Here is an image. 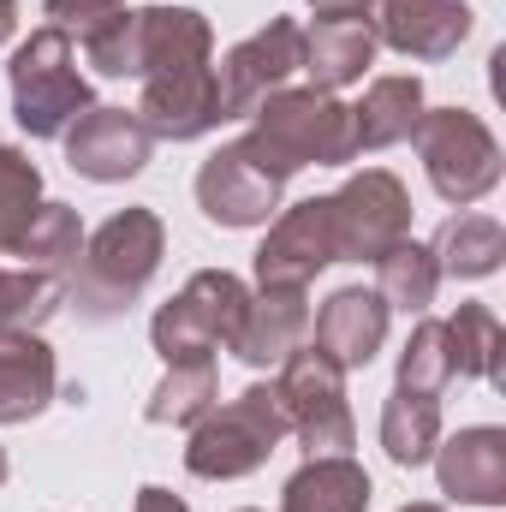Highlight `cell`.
Masks as SVG:
<instances>
[{"label": "cell", "instance_id": "33", "mask_svg": "<svg viewBox=\"0 0 506 512\" xmlns=\"http://www.w3.org/2000/svg\"><path fill=\"white\" fill-rule=\"evenodd\" d=\"M310 6H316V18H322V24H334V18H364V6H370V0H310Z\"/></svg>", "mask_w": 506, "mask_h": 512}, {"label": "cell", "instance_id": "1", "mask_svg": "<svg viewBox=\"0 0 506 512\" xmlns=\"http://www.w3.org/2000/svg\"><path fill=\"white\" fill-rule=\"evenodd\" d=\"M239 149L262 161L274 179H292L298 167H346L358 161L352 108H340L328 90H274L251 114Z\"/></svg>", "mask_w": 506, "mask_h": 512}, {"label": "cell", "instance_id": "9", "mask_svg": "<svg viewBox=\"0 0 506 512\" xmlns=\"http://www.w3.org/2000/svg\"><path fill=\"white\" fill-rule=\"evenodd\" d=\"M292 72H304V30H298L292 18H268L251 42H239V48L215 66L221 120H251L274 90H286Z\"/></svg>", "mask_w": 506, "mask_h": 512}, {"label": "cell", "instance_id": "35", "mask_svg": "<svg viewBox=\"0 0 506 512\" xmlns=\"http://www.w3.org/2000/svg\"><path fill=\"white\" fill-rule=\"evenodd\" d=\"M18 30V0H0V42Z\"/></svg>", "mask_w": 506, "mask_h": 512}, {"label": "cell", "instance_id": "11", "mask_svg": "<svg viewBox=\"0 0 506 512\" xmlns=\"http://www.w3.org/2000/svg\"><path fill=\"white\" fill-rule=\"evenodd\" d=\"M149 137L161 143H191L203 131L221 126V96H215V66L191 60V66H161L143 72V102L131 108Z\"/></svg>", "mask_w": 506, "mask_h": 512}, {"label": "cell", "instance_id": "23", "mask_svg": "<svg viewBox=\"0 0 506 512\" xmlns=\"http://www.w3.org/2000/svg\"><path fill=\"white\" fill-rule=\"evenodd\" d=\"M435 268L441 274H453V280H483V274H495L506 256V233L495 215H453L441 233H435Z\"/></svg>", "mask_w": 506, "mask_h": 512}, {"label": "cell", "instance_id": "29", "mask_svg": "<svg viewBox=\"0 0 506 512\" xmlns=\"http://www.w3.org/2000/svg\"><path fill=\"white\" fill-rule=\"evenodd\" d=\"M203 411H215V358L203 364H167V382L149 399V423H197Z\"/></svg>", "mask_w": 506, "mask_h": 512}, {"label": "cell", "instance_id": "6", "mask_svg": "<svg viewBox=\"0 0 506 512\" xmlns=\"http://www.w3.org/2000/svg\"><path fill=\"white\" fill-rule=\"evenodd\" d=\"M411 143H417V155L429 167L435 197L453 203V209H465V203H477V197H489L501 185V143H495V131L483 126L477 114H465V108L423 114L411 126Z\"/></svg>", "mask_w": 506, "mask_h": 512}, {"label": "cell", "instance_id": "22", "mask_svg": "<svg viewBox=\"0 0 506 512\" xmlns=\"http://www.w3.org/2000/svg\"><path fill=\"white\" fill-rule=\"evenodd\" d=\"M381 447H387L393 465H429L435 447H441V399L393 387L387 405H381Z\"/></svg>", "mask_w": 506, "mask_h": 512}, {"label": "cell", "instance_id": "21", "mask_svg": "<svg viewBox=\"0 0 506 512\" xmlns=\"http://www.w3.org/2000/svg\"><path fill=\"white\" fill-rule=\"evenodd\" d=\"M417 120H423V78H417V72L376 78V84L364 90V102L352 108V143H358V155H364V149H387V143L411 137Z\"/></svg>", "mask_w": 506, "mask_h": 512}, {"label": "cell", "instance_id": "12", "mask_svg": "<svg viewBox=\"0 0 506 512\" xmlns=\"http://www.w3.org/2000/svg\"><path fill=\"white\" fill-rule=\"evenodd\" d=\"M280 185L286 179H274L262 161H251L239 143H227V149H215L209 161H203V173H197V203H203V215L215 221V227H262L274 209H280Z\"/></svg>", "mask_w": 506, "mask_h": 512}, {"label": "cell", "instance_id": "36", "mask_svg": "<svg viewBox=\"0 0 506 512\" xmlns=\"http://www.w3.org/2000/svg\"><path fill=\"white\" fill-rule=\"evenodd\" d=\"M399 512H441L435 501H417V507H399Z\"/></svg>", "mask_w": 506, "mask_h": 512}, {"label": "cell", "instance_id": "8", "mask_svg": "<svg viewBox=\"0 0 506 512\" xmlns=\"http://www.w3.org/2000/svg\"><path fill=\"white\" fill-rule=\"evenodd\" d=\"M328 215H334V251H340V262H376L381 251H393L411 233V197H405V185L387 167L352 173L328 197Z\"/></svg>", "mask_w": 506, "mask_h": 512}, {"label": "cell", "instance_id": "26", "mask_svg": "<svg viewBox=\"0 0 506 512\" xmlns=\"http://www.w3.org/2000/svg\"><path fill=\"white\" fill-rule=\"evenodd\" d=\"M78 251H84V221H78V209H66V203H42V209L30 215V227L18 233V245H12V256H24V268L60 274V280H66V268L78 262Z\"/></svg>", "mask_w": 506, "mask_h": 512}, {"label": "cell", "instance_id": "3", "mask_svg": "<svg viewBox=\"0 0 506 512\" xmlns=\"http://www.w3.org/2000/svg\"><path fill=\"white\" fill-rule=\"evenodd\" d=\"M12 78V120L30 137H66L78 114L96 108L84 72H78V48L60 24H42L6 66Z\"/></svg>", "mask_w": 506, "mask_h": 512}, {"label": "cell", "instance_id": "10", "mask_svg": "<svg viewBox=\"0 0 506 512\" xmlns=\"http://www.w3.org/2000/svg\"><path fill=\"white\" fill-rule=\"evenodd\" d=\"M328 262H340V251H334V215H328V197H310V203H292L274 221V233L262 239L256 286L262 292H304Z\"/></svg>", "mask_w": 506, "mask_h": 512}, {"label": "cell", "instance_id": "14", "mask_svg": "<svg viewBox=\"0 0 506 512\" xmlns=\"http://www.w3.org/2000/svg\"><path fill=\"white\" fill-rule=\"evenodd\" d=\"M364 24L376 30V42L411 60H447L471 36V6L465 0H370Z\"/></svg>", "mask_w": 506, "mask_h": 512}, {"label": "cell", "instance_id": "2", "mask_svg": "<svg viewBox=\"0 0 506 512\" xmlns=\"http://www.w3.org/2000/svg\"><path fill=\"white\" fill-rule=\"evenodd\" d=\"M167 251V227L155 209H120L114 221L96 227V239L84 245V262H72V298L90 322H114L143 298V286L155 280Z\"/></svg>", "mask_w": 506, "mask_h": 512}, {"label": "cell", "instance_id": "13", "mask_svg": "<svg viewBox=\"0 0 506 512\" xmlns=\"http://www.w3.org/2000/svg\"><path fill=\"white\" fill-rule=\"evenodd\" d=\"M149 149H155V137L126 108H90V114H78L66 126V161H72V173H84L96 185H120L131 173H143Z\"/></svg>", "mask_w": 506, "mask_h": 512}, {"label": "cell", "instance_id": "15", "mask_svg": "<svg viewBox=\"0 0 506 512\" xmlns=\"http://www.w3.org/2000/svg\"><path fill=\"white\" fill-rule=\"evenodd\" d=\"M310 346L328 358V364H340L346 376L352 370H370V358L381 352V340H387V304H381L376 292H364V286H340L322 310H316V322H310Z\"/></svg>", "mask_w": 506, "mask_h": 512}, {"label": "cell", "instance_id": "37", "mask_svg": "<svg viewBox=\"0 0 506 512\" xmlns=\"http://www.w3.org/2000/svg\"><path fill=\"white\" fill-rule=\"evenodd\" d=\"M6 471H12V465H6V447H0V483H6Z\"/></svg>", "mask_w": 506, "mask_h": 512}, {"label": "cell", "instance_id": "27", "mask_svg": "<svg viewBox=\"0 0 506 512\" xmlns=\"http://www.w3.org/2000/svg\"><path fill=\"white\" fill-rule=\"evenodd\" d=\"M60 274L42 268H0V334H36L60 310Z\"/></svg>", "mask_w": 506, "mask_h": 512}, {"label": "cell", "instance_id": "5", "mask_svg": "<svg viewBox=\"0 0 506 512\" xmlns=\"http://www.w3.org/2000/svg\"><path fill=\"white\" fill-rule=\"evenodd\" d=\"M245 310H251V286L227 268H203V274L185 280V292L173 304L155 310L149 340L167 364H203L221 346L233 352V340L245 328Z\"/></svg>", "mask_w": 506, "mask_h": 512}, {"label": "cell", "instance_id": "16", "mask_svg": "<svg viewBox=\"0 0 506 512\" xmlns=\"http://www.w3.org/2000/svg\"><path fill=\"white\" fill-rule=\"evenodd\" d=\"M441 495L465 507H501L506 501V435L501 429H459L435 447Z\"/></svg>", "mask_w": 506, "mask_h": 512}, {"label": "cell", "instance_id": "7", "mask_svg": "<svg viewBox=\"0 0 506 512\" xmlns=\"http://www.w3.org/2000/svg\"><path fill=\"white\" fill-rule=\"evenodd\" d=\"M280 411H286V429L310 447V459L322 453H352L358 441V423H352V405H346V370L328 364L316 346H298L286 364H280Z\"/></svg>", "mask_w": 506, "mask_h": 512}, {"label": "cell", "instance_id": "30", "mask_svg": "<svg viewBox=\"0 0 506 512\" xmlns=\"http://www.w3.org/2000/svg\"><path fill=\"white\" fill-rule=\"evenodd\" d=\"M42 209V173L24 149L0 143V251L18 245V233L30 227V215Z\"/></svg>", "mask_w": 506, "mask_h": 512}, {"label": "cell", "instance_id": "18", "mask_svg": "<svg viewBox=\"0 0 506 512\" xmlns=\"http://www.w3.org/2000/svg\"><path fill=\"white\" fill-rule=\"evenodd\" d=\"M376 60V30L364 18H334V24H316L304 36V72H310V90H346L364 78V66Z\"/></svg>", "mask_w": 506, "mask_h": 512}, {"label": "cell", "instance_id": "4", "mask_svg": "<svg viewBox=\"0 0 506 512\" xmlns=\"http://www.w3.org/2000/svg\"><path fill=\"white\" fill-rule=\"evenodd\" d=\"M286 411H280V393L268 387H245L233 405L221 411H203L191 423V447H185V465L191 477H209V483H233V477H251L268 465V453L286 441Z\"/></svg>", "mask_w": 506, "mask_h": 512}, {"label": "cell", "instance_id": "24", "mask_svg": "<svg viewBox=\"0 0 506 512\" xmlns=\"http://www.w3.org/2000/svg\"><path fill=\"white\" fill-rule=\"evenodd\" d=\"M435 286H441V268H435L429 245H411V239H399L393 251L376 256V298L387 304V310L423 316V310L435 304Z\"/></svg>", "mask_w": 506, "mask_h": 512}, {"label": "cell", "instance_id": "32", "mask_svg": "<svg viewBox=\"0 0 506 512\" xmlns=\"http://www.w3.org/2000/svg\"><path fill=\"white\" fill-rule=\"evenodd\" d=\"M108 12H126V0H48V18L60 24V30H90V24H102Z\"/></svg>", "mask_w": 506, "mask_h": 512}, {"label": "cell", "instance_id": "31", "mask_svg": "<svg viewBox=\"0 0 506 512\" xmlns=\"http://www.w3.org/2000/svg\"><path fill=\"white\" fill-rule=\"evenodd\" d=\"M453 382V358H447V322H417L405 352H399V387L411 393H447Z\"/></svg>", "mask_w": 506, "mask_h": 512}, {"label": "cell", "instance_id": "34", "mask_svg": "<svg viewBox=\"0 0 506 512\" xmlns=\"http://www.w3.org/2000/svg\"><path fill=\"white\" fill-rule=\"evenodd\" d=\"M137 512H191L179 495H167V489H143L137 495Z\"/></svg>", "mask_w": 506, "mask_h": 512}, {"label": "cell", "instance_id": "17", "mask_svg": "<svg viewBox=\"0 0 506 512\" xmlns=\"http://www.w3.org/2000/svg\"><path fill=\"white\" fill-rule=\"evenodd\" d=\"M310 334V310H304V292H256L251 310H245V328L233 340V352L251 364V370H268V364H286Z\"/></svg>", "mask_w": 506, "mask_h": 512}, {"label": "cell", "instance_id": "28", "mask_svg": "<svg viewBox=\"0 0 506 512\" xmlns=\"http://www.w3.org/2000/svg\"><path fill=\"white\" fill-rule=\"evenodd\" d=\"M84 60L102 78H143V12H108L84 30Z\"/></svg>", "mask_w": 506, "mask_h": 512}, {"label": "cell", "instance_id": "20", "mask_svg": "<svg viewBox=\"0 0 506 512\" xmlns=\"http://www.w3.org/2000/svg\"><path fill=\"white\" fill-rule=\"evenodd\" d=\"M54 399V352L36 334H0V423H30Z\"/></svg>", "mask_w": 506, "mask_h": 512}, {"label": "cell", "instance_id": "19", "mask_svg": "<svg viewBox=\"0 0 506 512\" xmlns=\"http://www.w3.org/2000/svg\"><path fill=\"white\" fill-rule=\"evenodd\" d=\"M364 507H370V471L352 453L310 459L280 495V512H364Z\"/></svg>", "mask_w": 506, "mask_h": 512}, {"label": "cell", "instance_id": "25", "mask_svg": "<svg viewBox=\"0 0 506 512\" xmlns=\"http://www.w3.org/2000/svg\"><path fill=\"white\" fill-rule=\"evenodd\" d=\"M447 358H453V376L501 387L506 334H501V322H495L489 304H459V316L447 322Z\"/></svg>", "mask_w": 506, "mask_h": 512}]
</instances>
